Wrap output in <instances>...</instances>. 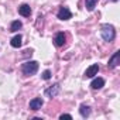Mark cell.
Returning a JSON list of instances; mask_svg holds the SVG:
<instances>
[{
  "instance_id": "6da1fadb",
  "label": "cell",
  "mask_w": 120,
  "mask_h": 120,
  "mask_svg": "<svg viewBox=\"0 0 120 120\" xmlns=\"http://www.w3.org/2000/svg\"><path fill=\"white\" fill-rule=\"evenodd\" d=\"M100 35H102L103 41L110 42V41H113L114 37H116V30H114V27L110 26V24H103L102 28H100Z\"/></svg>"
},
{
  "instance_id": "7a4b0ae2",
  "label": "cell",
  "mask_w": 120,
  "mask_h": 120,
  "mask_svg": "<svg viewBox=\"0 0 120 120\" xmlns=\"http://www.w3.org/2000/svg\"><path fill=\"white\" fill-rule=\"evenodd\" d=\"M38 71V62L37 61H27L26 64H23V74L27 76H31L34 74H37Z\"/></svg>"
},
{
  "instance_id": "3957f363",
  "label": "cell",
  "mask_w": 120,
  "mask_h": 120,
  "mask_svg": "<svg viewBox=\"0 0 120 120\" xmlns=\"http://www.w3.org/2000/svg\"><path fill=\"white\" fill-rule=\"evenodd\" d=\"M59 90H61V86H59V83H55V85H52V86H49L48 89H45V92H44V95L47 96V98H55L58 93H59Z\"/></svg>"
},
{
  "instance_id": "277c9868",
  "label": "cell",
  "mask_w": 120,
  "mask_h": 120,
  "mask_svg": "<svg viewBox=\"0 0 120 120\" xmlns=\"http://www.w3.org/2000/svg\"><path fill=\"white\" fill-rule=\"evenodd\" d=\"M119 64H120V51H116V52L112 55V58L109 59L107 67H109L110 69H114V68H116Z\"/></svg>"
},
{
  "instance_id": "5b68a950",
  "label": "cell",
  "mask_w": 120,
  "mask_h": 120,
  "mask_svg": "<svg viewBox=\"0 0 120 120\" xmlns=\"http://www.w3.org/2000/svg\"><path fill=\"white\" fill-rule=\"evenodd\" d=\"M58 19L59 20H69L71 17H72V13H71V10L68 9V7H61L58 10Z\"/></svg>"
},
{
  "instance_id": "8992f818",
  "label": "cell",
  "mask_w": 120,
  "mask_h": 120,
  "mask_svg": "<svg viewBox=\"0 0 120 120\" xmlns=\"http://www.w3.org/2000/svg\"><path fill=\"white\" fill-rule=\"evenodd\" d=\"M65 40H67V35H65V33H56L55 34V38H54V42H55V45L56 47H62L64 44H65Z\"/></svg>"
},
{
  "instance_id": "52a82bcc",
  "label": "cell",
  "mask_w": 120,
  "mask_h": 120,
  "mask_svg": "<svg viewBox=\"0 0 120 120\" xmlns=\"http://www.w3.org/2000/svg\"><path fill=\"white\" fill-rule=\"evenodd\" d=\"M98 72H99V65H98V64H93V65H90V67L85 71V76H86V78H93L95 75H98Z\"/></svg>"
},
{
  "instance_id": "ba28073f",
  "label": "cell",
  "mask_w": 120,
  "mask_h": 120,
  "mask_svg": "<svg viewBox=\"0 0 120 120\" xmlns=\"http://www.w3.org/2000/svg\"><path fill=\"white\" fill-rule=\"evenodd\" d=\"M42 105H44L42 98H34L33 100H30V109L31 110H38V109H41Z\"/></svg>"
},
{
  "instance_id": "9c48e42d",
  "label": "cell",
  "mask_w": 120,
  "mask_h": 120,
  "mask_svg": "<svg viewBox=\"0 0 120 120\" xmlns=\"http://www.w3.org/2000/svg\"><path fill=\"white\" fill-rule=\"evenodd\" d=\"M105 86V79L103 78H95L90 83V88L92 89H102Z\"/></svg>"
},
{
  "instance_id": "30bf717a",
  "label": "cell",
  "mask_w": 120,
  "mask_h": 120,
  "mask_svg": "<svg viewBox=\"0 0 120 120\" xmlns=\"http://www.w3.org/2000/svg\"><path fill=\"white\" fill-rule=\"evenodd\" d=\"M19 13H20L23 17H28V16L31 14V9H30L28 4H21V6L19 7Z\"/></svg>"
},
{
  "instance_id": "8fae6325",
  "label": "cell",
  "mask_w": 120,
  "mask_h": 120,
  "mask_svg": "<svg viewBox=\"0 0 120 120\" xmlns=\"http://www.w3.org/2000/svg\"><path fill=\"white\" fill-rule=\"evenodd\" d=\"M21 41H23V37L19 34V35H14V37L11 38L10 44H11L13 48H19V47H21Z\"/></svg>"
},
{
  "instance_id": "7c38bea8",
  "label": "cell",
  "mask_w": 120,
  "mask_h": 120,
  "mask_svg": "<svg viewBox=\"0 0 120 120\" xmlns=\"http://www.w3.org/2000/svg\"><path fill=\"white\" fill-rule=\"evenodd\" d=\"M79 113H81L82 117H88V116L90 114V107L86 106V105H81V107H79Z\"/></svg>"
},
{
  "instance_id": "4fadbf2b",
  "label": "cell",
  "mask_w": 120,
  "mask_h": 120,
  "mask_svg": "<svg viewBox=\"0 0 120 120\" xmlns=\"http://www.w3.org/2000/svg\"><path fill=\"white\" fill-rule=\"evenodd\" d=\"M98 2H99V0H85V6H86V9L89 11H93L96 4H98Z\"/></svg>"
},
{
  "instance_id": "5bb4252c",
  "label": "cell",
  "mask_w": 120,
  "mask_h": 120,
  "mask_svg": "<svg viewBox=\"0 0 120 120\" xmlns=\"http://www.w3.org/2000/svg\"><path fill=\"white\" fill-rule=\"evenodd\" d=\"M21 27H23V23H21V21H19V20H14V21L11 23V26H10V31L16 33V31H19Z\"/></svg>"
},
{
  "instance_id": "9a60e30c",
  "label": "cell",
  "mask_w": 120,
  "mask_h": 120,
  "mask_svg": "<svg viewBox=\"0 0 120 120\" xmlns=\"http://www.w3.org/2000/svg\"><path fill=\"white\" fill-rule=\"evenodd\" d=\"M49 78H51V71H48V69H47V71H44V72H42V79L48 81Z\"/></svg>"
},
{
  "instance_id": "2e32d148",
  "label": "cell",
  "mask_w": 120,
  "mask_h": 120,
  "mask_svg": "<svg viewBox=\"0 0 120 120\" xmlns=\"http://www.w3.org/2000/svg\"><path fill=\"white\" fill-rule=\"evenodd\" d=\"M59 119H61V120H64V119H72V116L71 114H68V113H64V114H61V116H59Z\"/></svg>"
},
{
  "instance_id": "e0dca14e",
  "label": "cell",
  "mask_w": 120,
  "mask_h": 120,
  "mask_svg": "<svg viewBox=\"0 0 120 120\" xmlns=\"http://www.w3.org/2000/svg\"><path fill=\"white\" fill-rule=\"evenodd\" d=\"M113 2H117V0H113Z\"/></svg>"
}]
</instances>
